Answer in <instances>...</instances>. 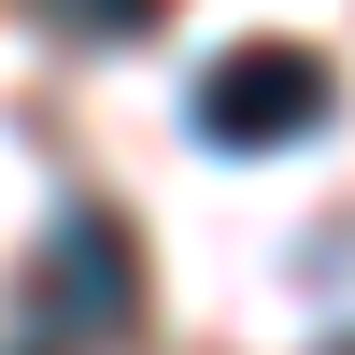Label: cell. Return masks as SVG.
I'll return each instance as SVG.
<instances>
[{
  "mask_svg": "<svg viewBox=\"0 0 355 355\" xmlns=\"http://www.w3.org/2000/svg\"><path fill=\"white\" fill-rule=\"evenodd\" d=\"M28 313H43V341H128L142 327V227L71 199L28 256Z\"/></svg>",
  "mask_w": 355,
  "mask_h": 355,
  "instance_id": "cell-1",
  "label": "cell"
},
{
  "mask_svg": "<svg viewBox=\"0 0 355 355\" xmlns=\"http://www.w3.org/2000/svg\"><path fill=\"white\" fill-rule=\"evenodd\" d=\"M327 355H355V341H327Z\"/></svg>",
  "mask_w": 355,
  "mask_h": 355,
  "instance_id": "cell-4",
  "label": "cell"
},
{
  "mask_svg": "<svg viewBox=\"0 0 355 355\" xmlns=\"http://www.w3.org/2000/svg\"><path fill=\"white\" fill-rule=\"evenodd\" d=\"M327 114H341V85H327V57H313V43H242V57H214V71L185 85V128H199V142H227V157L313 142Z\"/></svg>",
  "mask_w": 355,
  "mask_h": 355,
  "instance_id": "cell-2",
  "label": "cell"
},
{
  "mask_svg": "<svg viewBox=\"0 0 355 355\" xmlns=\"http://www.w3.org/2000/svg\"><path fill=\"white\" fill-rule=\"evenodd\" d=\"M57 28H71V43H142V28H157V0H43Z\"/></svg>",
  "mask_w": 355,
  "mask_h": 355,
  "instance_id": "cell-3",
  "label": "cell"
}]
</instances>
